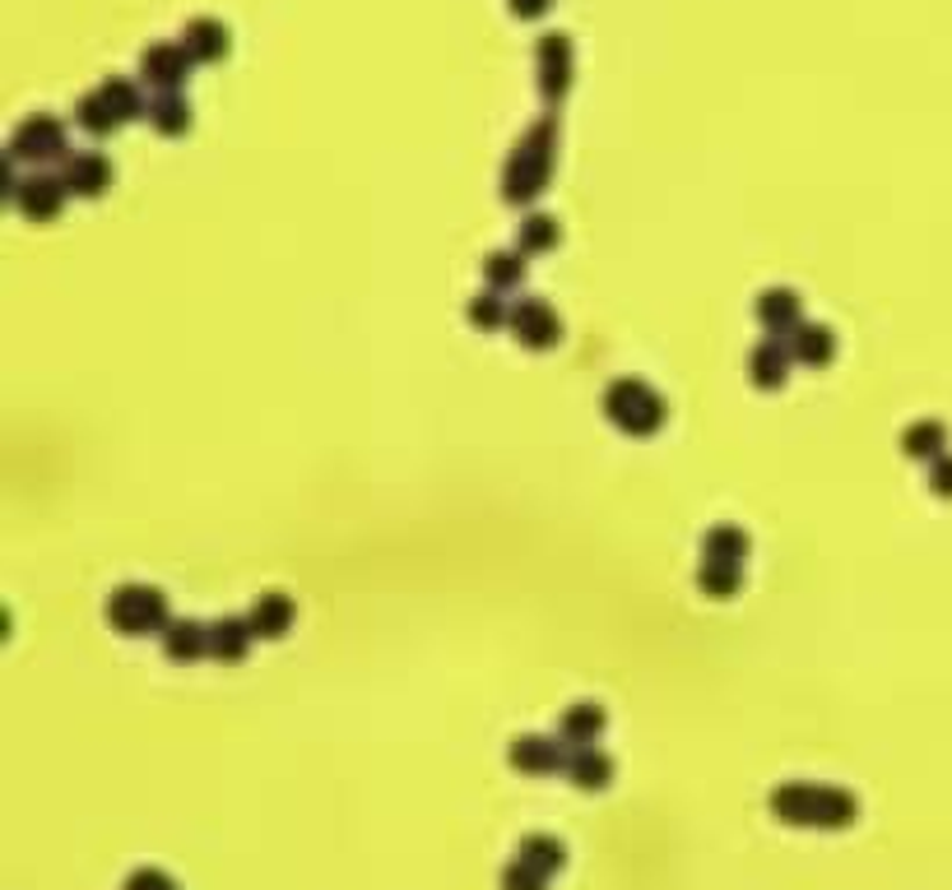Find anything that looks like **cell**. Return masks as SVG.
<instances>
[{"mask_svg": "<svg viewBox=\"0 0 952 890\" xmlns=\"http://www.w3.org/2000/svg\"><path fill=\"white\" fill-rule=\"evenodd\" d=\"M553 153H558V122L539 116V122L512 145V158L502 167V200L507 205H530L549 186L553 172Z\"/></svg>", "mask_w": 952, "mask_h": 890, "instance_id": "1", "label": "cell"}, {"mask_svg": "<svg viewBox=\"0 0 952 890\" xmlns=\"http://www.w3.org/2000/svg\"><path fill=\"white\" fill-rule=\"evenodd\" d=\"M771 817L785 825H823V830H841L860 817V802H854L846 788L831 784H781L771 788Z\"/></svg>", "mask_w": 952, "mask_h": 890, "instance_id": "2", "label": "cell"}, {"mask_svg": "<svg viewBox=\"0 0 952 890\" xmlns=\"http://www.w3.org/2000/svg\"><path fill=\"white\" fill-rule=\"evenodd\" d=\"M605 418L623 431V437H655L669 418V404L659 400V390L646 385L641 375H618L605 390Z\"/></svg>", "mask_w": 952, "mask_h": 890, "instance_id": "3", "label": "cell"}, {"mask_svg": "<svg viewBox=\"0 0 952 890\" xmlns=\"http://www.w3.org/2000/svg\"><path fill=\"white\" fill-rule=\"evenodd\" d=\"M103 617L112 622V631L140 640V636H163L172 626V608H168V593L153 585H116L103 603Z\"/></svg>", "mask_w": 952, "mask_h": 890, "instance_id": "4", "label": "cell"}, {"mask_svg": "<svg viewBox=\"0 0 952 890\" xmlns=\"http://www.w3.org/2000/svg\"><path fill=\"white\" fill-rule=\"evenodd\" d=\"M10 158L14 163H66V126L51 112H28L24 122L10 130Z\"/></svg>", "mask_w": 952, "mask_h": 890, "instance_id": "5", "label": "cell"}, {"mask_svg": "<svg viewBox=\"0 0 952 890\" xmlns=\"http://www.w3.org/2000/svg\"><path fill=\"white\" fill-rule=\"evenodd\" d=\"M507 330H512V339L530 352H549L562 344V315L543 302V297H520V302H512Z\"/></svg>", "mask_w": 952, "mask_h": 890, "instance_id": "6", "label": "cell"}, {"mask_svg": "<svg viewBox=\"0 0 952 890\" xmlns=\"http://www.w3.org/2000/svg\"><path fill=\"white\" fill-rule=\"evenodd\" d=\"M535 66H539V93L549 97H562L572 89V70H576V61H572V37L567 33H543L539 37V47H535Z\"/></svg>", "mask_w": 952, "mask_h": 890, "instance_id": "7", "label": "cell"}, {"mask_svg": "<svg viewBox=\"0 0 952 890\" xmlns=\"http://www.w3.org/2000/svg\"><path fill=\"white\" fill-rule=\"evenodd\" d=\"M191 74V56L182 43H153L140 51V84H149L153 93L182 89Z\"/></svg>", "mask_w": 952, "mask_h": 890, "instance_id": "8", "label": "cell"}, {"mask_svg": "<svg viewBox=\"0 0 952 890\" xmlns=\"http://www.w3.org/2000/svg\"><path fill=\"white\" fill-rule=\"evenodd\" d=\"M66 195H70V190H66L61 176L33 172V176H24V186H19V195H14V209L24 213V219H33V223H51L56 213H61Z\"/></svg>", "mask_w": 952, "mask_h": 890, "instance_id": "9", "label": "cell"}, {"mask_svg": "<svg viewBox=\"0 0 952 890\" xmlns=\"http://www.w3.org/2000/svg\"><path fill=\"white\" fill-rule=\"evenodd\" d=\"M757 325L767 330V339H790L804 325V297L794 288H767L757 297Z\"/></svg>", "mask_w": 952, "mask_h": 890, "instance_id": "10", "label": "cell"}, {"mask_svg": "<svg viewBox=\"0 0 952 890\" xmlns=\"http://www.w3.org/2000/svg\"><path fill=\"white\" fill-rule=\"evenodd\" d=\"M61 182H66L70 195H84V200L103 195V190L112 186V163H107V153H99V149L70 153L66 163H61Z\"/></svg>", "mask_w": 952, "mask_h": 890, "instance_id": "11", "label": "cell"}, {"mask_svg": "<svg viewBox=\"0 0 952 890\" xmlns=\"http://www.w3.org/2000/svg\"><path fill=\"white\" fill-rule=\"evenodd\" d=\"M507 761H512L516 770H526V775H553V770H567V742H558V738H535V733L512 738Z\"/></svg>", "mask_w": 952, "mask_h": 890, "instance_id": "12", "label": "cell"}, {"mask_svg": "<svg viewBox=\"0 0 952 890\" xmlns=\"http://www.w3.org/2000/svg\"><path fill=\"white\" fill-rule=\"evenodd\" d=\"M790 367H794V352L785 339H762L748 352V381L757 390H781L790 381Z\"/></svg>", "mask_w": 952, "mask_h": 890, "instance_id": "13", "label": "cell"}, {"mask_svg": "<svg viewBox=\"0 0 952 890\" xmlns=\"http://www.w3.org/2000/svg\"><path fill=\"white\" fill-rule=\"evenodd\" d=\"M177 43L186 47L191 61H219V56H228V47H232V33H228V24H219V19L196 14V19H186L182 24Z\"/></svg>", "mask_w": 952, "mask_h": 890, "instance_id": "14", "label": "cell"}, {"mask_svg": "<svg viewBox=\"0 0 952 890\" xmlns=\"http://www.w3.org/2000/svg\"><path fill=\"white\" fill-rule=\"evenodd\" d=\"M246 626H251V636H256V640H279V636H288V626H294V599H288V593H279V589L261 593V599L246 608Z\"/></svg>", "mask_w": 952, "mask_h": 890, "instance_id": "15", "label": "cell"}, {"mask_svg": "<svg viewBox=\"0 0 952 890\" xmlns=\"http://www.w3.org/2000/svg\"><path fill=\"white\" fill-rule=\"evenodd\" d=\"M785 344H790V352H794V362H800V367H831V358H837V334H831V325L804 321Z\"/></svg>", "mask_w": 952, "mask_h": 890, "instance_id": "16", "label": "cell"}, {"mask_svg": "<svg viewBox=\"0 0 952 890\" xmlns=\"http://www.w3.org/2000/svg\"><path fill=\"white\" fill-rule=\"evenodd\" d=\"M567 779L576 788H586V794H595V788H609L613 779V756L599 747H576L567 751Z\"/></svg>", "mask_w": 952, "mask_h": 890, "instance_id": "17", "label": "cell"}, {"mask_svg": "<svg viewBox=\"0 0 952 890\" xmlns=\"http://www.w3.org/2000/svg\"><path fill=\"white\" fill-rule=\"evenodd\" d=\"M605 724H609V719H605V709L590 705V701H576V705L567 709V715H562L558 738L567 742L572 751H576V747H595L599 733H605Z\"/></svg>", "mask_w": 952, "mask_h": 890, "instance_id": "18", "label": "cell"}, {"mask_svg": "<svg viewBox=\"0 0 952 890\" xmlns=\"http://www.w3.org/2000/svg\"><path fill=\"white\" fill-rule=\"evenodd\" d=\"M251 626L246 617H219L209 622V659H223V663H242L246 649H251Z\"/></svg>", "mask_w": 952, "mask_h": 890, "instance_id": "19", "label": "cell"}, {"mask_svg": "<svg viewBox=\"0 0 952 890\" xmlns=\"http://www.w3.org/2000/svg\"><path fill=\"white\" fill-rule=\"evenodd\" d=\"M163 655L191 663V659H205L209 655V626L205 622H172L163 631Z\"/></svg>", "mask_w": 952, "mask_h": 890, "instance_id": "20", "label": "cell"}, {"mask_svg": "<svg viewBox=\"0 0 952 890\" xmlns=\"http://www.w3.org/2000/svg\"><path fill=\"white\" fill-rule=\"evenodd\" d=\"M145 116H149V126L159 130V135H182V130H191V103L182 97V89L153 93L149 107H145Z\"/></svg>", "mask_w": 952, "mask_h": 890, "instance_id": "21", "label": "cell"}, {"mask_svg": "<svg viewBox=\"0 0 952 890\" xmlns=\"http://www.w3.org/2000/svg\"><path fill=\"white\" fill-rule=\"evenodd\" d=\"M748 533L734 529V524H715L707 539H702V562H725V566H748Z\"/></svg>", "mask_w": 952, "mask_h": 890, "instance_id": "22", "label": "cell"}, {"mask_svg": "<svg viewBox=\"0 0 952 890\" xmlns=\"http://www.w3.org/2000/svg\"><path fill=\"white\" fill-rule=\"evenodd\" d=\"M74 122H80L89 135H99V140H103V135L122 130V122H126V116L112 107V97H107L103 89H89V93L80 97V103H74Z\"/></svg>", "mask_w": 952, "mask_h": 890, "instance_id": "23", "label": "cell"}, {"mask_svg": "<svg viewBox=\"0 0 952 890\" xmlns=\"http://www.w3.org/2000/svg\"><path fill=\"white\" fill-rule=\"evenodd\" d=\"M483 284H489L493 292H516L520 284H526V255H520L516 246L512 251H493L483 255Z\"/></svg>", "mask_w": 952, "mask_h": 890, "instance_id": "24", "label": "cell"}, {"mask_svg": "<svg viewBox=\"0 0 952 890\" xmlns=\"http://www.w3.org/2000/svg\"><path fill=\"white\" fill-rule=\"evenodd\" d=\"M562 242V228L553 213H526V219L516 223V251L520 255H543Z\"/></svg>", "mask_w": 952, "mask_h": 890, "instance_id": "25", "label": "cell"}, {"mask_svg": "<svg viewBox=\"0 0 952 890\" xmlns=\"http://www.w3.org/2000/svg\"><path fill=\"white\" fill-rule=\"evenodd\" d=\"M464 321H470L474 330H507V321H512V302L502 292H493V288H483V292H474L470 297V307H464Z\"/></svg>", "mask_w": 952, "mask_h": 890, "instance_id": "26", "label": "cell"}, {"mask_svg": "<svg viewBox=\"0 0 952 890\" xmlns=\"http://www.w3.org/2000/svg\"><path fill=\"white\" fill-rule=\"evenodd\" d=\"M516 858L526 863V867H535V872H543V877H553L562 863H567V848H562V840H553V835H526L516 844Z\"/></svg>", "mask_w": 952, "mask_h": 890, "instance_id": "27", "label": "cell"}, {"mask_svg": "<svg viewBox=\"0 0 952 890\" xmlns=\"http://www.w3.org/2000/svg\"><path fill=\"white\" fill-rule=\"evenodd\" d=\"M744 585V566H725V562H702L697 566V589L707 599H734Z\"/></svg>", "mask_w": 952, "mask_h": 890, "instance_id": "28", "label": "cell"}, {"mask_svg": "<svg viewBox=\"0 0 952 890\" xmlns=\"http://www.w3.org/2000/svg\"><path fill=\"white\" fill-rule=\"evenodd\" d=\"M99 89H103V93L112 97V107H116V112H122V116H126V122H130V116H145V107H149V103H145V93H140V84H135V79H122V74H107V79H103V84H99Z\"/></svg>", "mask_w": 952, "mask_h": 890, "instance_id": "29", "label": "cell"}, {"mask_svg": "<svg viewBox=\"0 0 952 890\" xmlns=\"http://www.w3.org/2000/svg\"><path fill=\"white\" fill-rule=\"evenodd\" d=\"M902 446H906L910 460H929V454L943 450V427H939V423H916V427H906Z\"/></svg>", "mask_w": 952, "mask_h": 890, "instance_id": "30", "label": "cell"}, {"mask_svg": "<svg viewBox=\"0 0 952 890\" xmlns=\"http://www.w3.org/2000/svg\"><path fill=\"white\" fill-rule=\"evenodd\" d=\"M549 886V877L535 872V867H526L520 858L507 863V872H502V890H543Z\"/></svg>", "mask_w": 952, "mask_h": 890, "instance_id": "31", "label": "cell"}, {"mask_svg": "<svg viewBox=\"0 0 952 890\" xmlns=\"http://www.w3.org/2000/svg\"><path fill=\"white\" fill-rule=\"evenodd\" d=\"M122 890H177V881H172L168 872H159V867H140V872H130Z\"/></svg>", "mask_w": 952, "mask_h": 890, "instance_id": "32", "label": "cell"}, {"mask_svg": "<svg viewBox=\"0 0 952 890\" xmlns=\"http://www.w3.org/2000/svg\"><path fill=\"white\" fill-rule=\"evenodd\" d=\"M549 5L553 0H512V14L516 19H539V14H549Z\"/></svg>", "mask_w": 952, "mask_h": 890, "instance_id": "33", "label": "cell"}, {"mask_svg": "<svg viewBox=\"0 0 952 890\" xmlns=\"http://www.w3.org/2000/svg\"><path fill=\"white\" fill-rule=\"evenodd\" d=\"M929 487H934V492H943V497H948V492H952V460H948V464H939L934 473H929Z\"/></svg>", "mask_w": 952, "mask_h": 890, "instance_id": "34", "label": "cell"}]
</instances>
